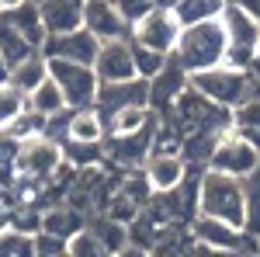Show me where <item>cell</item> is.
<instances>
[{"instance_id":"cell-11","label":"cell","mask_w":260,"mask_h":257,"mask_svg":"<svg viewBox=\"0 0 260 257\" xmlns=\"http://www.w3.org/2000/svg\"><path fill=\"white\" fill-rule=\"evenodd\" d=\"M132 104H149V80L132 77V80H115V83H98V94H94V108L104 122L111 119L121 108H132ZM108 129V125H104Z\"/></svg>"},{"instance_id":"cell-29","label":"cell","mask_w":260,"mask_h":257,"mask_svg":"<svg viewBox=\"0 0 260 257\" xmlns=\"http://www.w3.org/2000/svg\"><path fill=\"white\" fill-rule=\"evenodd\" d=\"M0 254H14V257H35V243H31V233L24 230H4L0 233Z\"/></svg>"},{"instance_id":"cell-2","label":"cell","mask_w":260,"mask_h":257,"mask_svg":"<svg viewBox=\"0 0 260 257\" xmlns=\"http://www.w3.org/2000/svg\"><path fill=\"white\" fill-rule=\"evenodd\" d=\"M198 212L201 216L225 219L233 226L246 222V198H243V178L222 174L215 167H201L198 174Z\"/></svg>"},{"instance_id":"cell-37","label":"cell","mask_w":260,"mask_h":257,"mask_svg":"<svg viewBox=\"0 0 260 257\" xmlns=\"http://www.w3.org/2000/svg\"><path fill=\"white\" fill-rule=\"evenodd\" d=\"M7 77H11V66H7V60L0 56V83H7Z\"/></svg>"},{"instance_id":"cell-36","label":"cell","mask_w":260,"mask_h":257,"mask_svg":"<svg viewBox=\"0 0 260 257\" xmlns=\"http://www.w3.org/2000/svg\"><path fill=\"white\" fill-rule=\"evenodd\" d=\"M24 0H0V14H7V11H14V7H21Z\"/></svg>"},{"instance_id":"cell-27","label":"cell","mask_w":260,"mask_h":257,"mask_svg":"<svg viewBox=\"0 0 260 257\" xmlns=\"http://www.w3.org/2000/svg\"><path fill=\"white\" fill-rule=\"evenodd\" d=\"M132 60H136V73H139L142 80H153L163 66L170 63V56H167V52H156V49H149V45L132 42Z\"/></svg>"},{"instance_id":"cell-31","label":"cell","mask_w":260,"mask_h":257,"mask_svg":"<svg viewBox=\"0 0 260 257\" xmlns=\"http://www.w3.org/2000/svg\"><path fill=\"white\" fill-rule=\"evenodd\" d=\"M66 254H73V257L104 254V247H101V240L94 237V230H90V226H83V230H77V233L70 237V243H66Z\"/></svg>"},{"instance_id":"cell-23","label":"cell","mask_w":260,"mask_h":257,"mask_svg":"<svg viewBox=\"0 0 260 257\" xmlns=\"http://www.w3.org/2000/svg\"><path fill=\"white\" fill-rule=\"evenodd\" d=\"M28 108H31V111H39L42 119H49V115L62 111V108H66V98H62L59 87H56V80L45 77L35 91H28Z\"/></svg>"},{"instance_id":"cell-33","label":"cell","mask_w":260,"mask_h":257,"mask_svg":"<svg viewBox=\"0 0 260 257\" xmlns=\"http://www.w3.org/2000/svg\"><path fill=\"white\" fill-rule=\"evenodd\" d=\"M115 4H118L121 18L128 21V28H132V24H136L142 14H149V11H153V7H156L160 0H115Z\"/></svg>"},{"instance_id":"cell-9","label":"cell","mask_w":260,"mask_h":257,"mask_svg":"<svg viewBox=\"0 0 260 257\" xmlns=\"http://www.w3.org/2000/svg\"><path fill=\"white\" fill-rule=\"evenodd\" d=\"M180 35V21L177 14L170 11V4H156L149 14H142L132 28H128V39L139 42V45H149L156 52H174V42Z\"/></svg>"},{"instance_id":"cell-24","label":"cell","mask_w":260,"mask_h":257,"mask_svg":"<svg viewBox=\"0 0 260 257\" xmlns=\"http://www.w3.org/2000/svg\"><path fill=\"white\" fill-rule=\"evenodd\" d=\"M62 163H73L77 170H83V167H94V163H101V160L108 157L104 153V142H77V139H62Z\"/></svg>"},{"instance_id":"cell-10","label":"cell","mask_w":260,"mask_h":257,"mask_svg":"<svg viewBox=\"0 0 260 257\" xmlns=\"http://www.w3.org/2000/svg\"><path fill=\"white\" fill-rule=\"evenodd\" d=\"M139 170H142V178H146V184H149L153 195H167V191H174L180 181L191 174L177 150H149V157L142 160Z\"/></svg>"},{"instance_id":"cell-28","label":"cell","mask_w":260,"mask_h":257,"mask_svg":"<svg viewBox=\"0 0 260 257\" xmlns=\"http://www.w3.org/2000/svg\"><path fill=\"white\" fill-rule=\"evenodd\" d=\"M21 111H28V94L18 91L14 83H0V129L14 122Z\"/></svg>"},{"instance_id":"cell-13","label":"cell","mask_w":260,"mask_h":257,"mask_svg":"<svg viewBox=\"0 0 260 257\" xmlns=\"http://www.w3.org/2000/svg\"><path fill=\"white\" fill-rule=\"evenodd\" d=\"M94 73L98 83H115V80H132L136 60H132V39H108L101 42L98 56H94Z\"/></svg>"},{"instance_id":"cell-30","label":"cell","mask_w":260,"mask_h":257,"mask_svg":"<svg viewBox=\"0 0 260 257\" xmlns=\"http://www.w3.org/2000/svg\"><path fill=\"white\" fill-rule=\"evenodd\" d=\"M31 243H35V257H52V254H66V243H70V240L39 226V230L31 233Z\"/></svg>"},{"instance_id":"cell-18","label":"cell","mask_w":260,"mask_h":257,"mask_svg":"<svg viewBox=\"0 0 260 257\" xmlns=\"http://www.w3.org/2000/svg\"><path fill=\"white\" fill-rule=\"evenodd\" d=\"M35 52H39V49H35V45H31V42H28L18 28L11 24V21L0 14V56L7 60V66L28 60V56H35Z\"/></svg>"},{"instance_id":"cell-34","label":"cell","mask_w":260,"mask_h":257,"mask_svg":"<svg viewBox=\"0 0 260 257\" xmlns=\"http://www.w3.org/2000/svg\"><path fill=\"white\" fill-rule=\"evenodd\" d=\"M233 129H236L250 146H257V150H260V129H253V125H233Z\"/></svg>"},{"instance_id":"cell-16","label":"cell","mask_w":260,"mask_h":257,"mask_svg":"<svg viewBox=\"0 0 260 257\" xmlns=\"http://www.w3.org/2000/svg\"><path fill=\"white\" fill-rule=\"evenodd\" d=\"M108 129H104V119L98 115L94 104L87 108H70V129H66V139H77V142H104Z\"/></svg>"},{"instance_id":"cell-7","label":"cell","mask_w":260,"mask_h":257,"mask_svg":"<svg viewBox=\"0 0 260 257\" xmlns=\"http://www.w3.org/2000/svg\"><path fill=\"white\" fill-rule=\"evenodd\" d=\"M208 167H215V170H222V174H233V178H246L250 170L260 167V150L250 146V142L229 125V129L215 139L212 157H208Z\"/></svg>"},{"instance_id":"cell-35","label":"cell","mask_w":260,"mask_h":257,"mask_svg":"<svg viewBox=\"0 0 260 257\" xmlns=\"http://www.w3.org/2000/svg\"><path fill=\"white\" fill-rule=\"evenodd\" d=\"M240 4L246 7V11H250V14H253V21L260 24V0H240Z\"/></svg>"},{"instance_id":"cell-19","label":"cell","mask_w":260,"mask_h":257,"mask_svg":"<svg viewBox=\"0 0 260 257\" xmlns=\"http://www.w3.org/2000/svg\"><path fill=\"white\" fill-rule=\"evenodd\" d=\"M49 77V66H45V56L42 52H35V56H28V60H21L11 66V77H7V83H14L18 91H35L42 80Z\"/></svg>"},{"instance_id":"cell-4","label":"cell","mask_w":260,"mask_h":257,"mask_svg":"<svg viewBox=\"0 0 260 257\" xmlns=\"http://www.w3.org/2000/svg\"><path fill=\"white\" fill-rule=\"evenodd\" d=\"M219 21L225 28V63L250 70L260 52V24L240 0H225Z\"/></svg>"},{"instance_id":"cell-38","label":"cell","mask_w":260,"mask_h":257,"mask_svg":"<svg viewBox=\"0 0 260 257\" xmlns=\"http://www.w3.org/2000/svg\"><path fill=\"white\" fill-rule=\"evenodd\" d=\"M250 73H253V77L260 80V52H257V60H253V66H250Z\"/></svg>"},{"instance_id":"cell-15","label":"cell","mask_w":260,"mask_h":257,"mask_svg":"<svg viewBox=\"0 0 260 257\" xmlns=\"http://www.w3.org/2000/svg\"><path fill=\"white\" fill-rule=\"evenodd\" d=\"M45 35L73 32L83 24V0H39Z\"/></svg>"},{"instance_id":"cell-8","label":"cell","mask_w":260,"mask_h":257,"mask_svg":"<svg viewBox=\"0 0 260 257\" xmlns=\"http://www.w3.org/2000/svg\"><path fill=\"white\" fill-rule=\"evenodd\" d=\"M62 167V146L49 136H28L18 142V153H14V170H21L24 178H52Z\"/></svg>"},{"instance_id":"cell-1","label":"cell","mask_w":260,"mask_h":257,"mask_svg":"<svg viewBox=\"0 0 260 257\" xmlns=\"http://www.w3.org/2000/svg\"><path fill=\"white\" fill-rule=\"evenodd\" d=\"M170 63L184 73H198V70L225 63V28H222V21L212 18V21H198V24H184L177 42H174Z\"/></svg>"},{"instance_id":"cell-25","label":"cell","mask_w":260,"mask_h":257,"mask_svg":"<svg viewBox=\"0 0 260 257\" xmlns=\"http://www.w3.org/2000/svg\"><path fill=\"white\" fill-rule=\"evenodd\" d=\"M90 230H94V237L101 240L104 254H118V250L128 247V222H118V219L104 216L101 222H94Z\"/></svg>"},{"instance_id":"cell-32","label":"cell","mask_w":260,"mask_h":257,"mask_svg":"<svg viewBox=\"0 0 260 257\" xmlns=\"http://www.w3.org/2000/svg\"><path fill=\"white\" fill-rule=\"evenodd\" d=\"M233 125H253V129H260V98L257 94H250L243 104L233 108Z\"/></svg>"},{"instance_id":"cell-39","label":"cell","mask_w":260,"mask_h":257,"mask_svg":"<svg viewBox=\"0 0 260 257\" xmlns=\"http://www.w3.org/2000/svg\"><path fill=\"white\" fill-rule=\"evenodd\" d=\"M35 4H39V0H35Z\"/></svg>"},{"instance_id":"cell-22","label":"cell","mask_w":260,"mask_h":257,"mask_svg":"<svg viewBox=\"0 0 260 257\" xmlns=\"http://www.w3.org/2000/svg\"><path fill=\"white\" fill-rule=\"evenodd\" d=\"M87 226V219H83L80 209H73V205H56V209H49V212H42V230H52V233H59V237H73L77 230Z\"/></svg>"},{"instance_id":"cell-26","label":"cell","mask_w":260,"mask_h":257,"mask_svg":"<svg viewBox=\"0 0 260 257\" xmlns=\"http://www.w3.org/2000/svg\"><path fill=\"white\" fill-rule=\"evenodd\" d=\"M243 198H246V222H243V230L246 233H260V167L243 178Z\"/></svg>"},{"instance_id":"cell-5","label":"cell","mask_w":260,"mask_h":257,"mask_svg":"<svg viewBox=\"0 0 260 257\" xmlns=\"http://www.w3.org/2000/svg\"><path fill=\"white\" fill-rule=\"evenodd\" d=\"M187 233L194 237V247L198 250H219V254H233V250H260L257 233H246L240 226L225 222V219L215 216H194Z\"/></svg>"},{"instance_id":"cell-12","label":"cell","mask_w":260,"mask_h":257,"mask_svg":"<svg viewBox=\"0 0 260 257\" xmlns=\"http://www.w3.org/2000/svg\"><path fill=\"white\" fill-rule=\"evenodd\" d=\"M101 49V39L90 35L87 28H73V32H59V35H45L42 42V56H56V60H73V63H87L94 66V56Z\"/></svg>"},{"instance_id":"cell-14","label":"cell","mask_w":260,"mask_h":257,"mask_svg":"<svg viewBox=\"0 0 260 257\" xmlns=\"http://www.w3.org/2000/svg\"><path fill=\"white\" fill-rule=\"evenodd\" d=\"M83 28L101 42L128 39V21L121 18L115 0H83Z\"/></svg>"},{"instance_id":"cell-17","label":"cell","mask_w":260,"mask_h":257,"mask_svg":"<svg viewBox=\"0 0 260 257\" xmlns=\"http://www.w3.org/2000/svg\"><path fill=\"white\" fill-rule=\"evenodd\" d=\"M4 18L11 21L21 35L35 45V49H42V42H45V24H42V11H39V4H35V0H24L21 7L7 11Z\"/></svg>"},{"instance_id":"cell-3","label":"cell","mask_w":260,"mask_h":257,"mask_svg":"<svg viewBox=\"0 0 260 257\" xmlns=\"http://www.w3.org/2000/svg\"><path fill=\"white\" fill-rule=\"evenodd\" d=\"M187 83L208 101L229 108V111L253 94V73L243 70V66H233V63H219V66L198 70V73H187Z\"/></svg>"},{"instance_id":"cell-6","label":"cell","mask_w":260,"mask_h":257,"mask_svg":"<svg viewBox=\"0 0 260 257\" xmlns=\"http://www.w3.org/2000/svg\"><path fill=\"white\" fill-rule=\"evenodd\" d=\"M45 66H49V77L56 80V87L62 91L66 108H87V104H94V94H98V73H94V66L73 63V60H56V56H45Z\"/></svg>"},{"instance_id":"cell-20","label":"cell","mask_w":260,"mask_h":257,"mask_svg":"<svg viewBox=\"0 0 260 257\" xmlns=\"http://www.w3.org/2000/svg\"><path fill=\"white\" fill-rule=\"evenodd\" d=\"M222 7H225V0H174V4H170V11L177 14L180 28H184V24H198V21L219 18Z\"/></svg>"},{"instance_id":"cell-21","label":"cell","mask_w":260,"mask_h":257,"mask_svg":"<svg viewBox=\"0 0 260 257\" xmlns=\"http://www.w3.org/2000/svg\"><path fill=\"white\" fill-rule=\"evenodd\" d=\"M153 122V111H149V104H132V108H121L115 111L111 119L104 122L108 125V136H128V132H139Z\"/></svg>"}]
</instances>
